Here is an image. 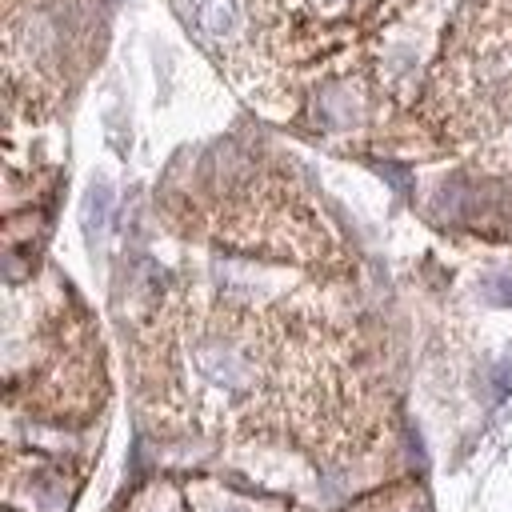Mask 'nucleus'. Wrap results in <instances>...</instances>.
I'll return each instance as SVG.
<instances>
[{
    "label": "nucleus",
    "instance_id": "1",
    "mask_svg": "<svg viewBox=\"0 0 512 512\" xmlns=\"http://www.w3.org/2000/svg\"><path fill=\"white\" fill-rule=\"evenodd\" d=\"M188 8L208 40H228L240 28V0H188Z\"/></svg>",
    "mask_w": 512,
    "mask_h": 512
}]
</instances>
